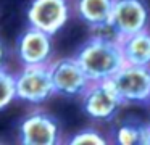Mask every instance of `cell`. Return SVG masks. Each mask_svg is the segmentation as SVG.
Masks as SVG:
<instances>
[{
	"mask_svg": "<svg viewBox=\"0 0 150 145\" xmlns=\"http://www.w3.org/2000/svg\"><path fill=\"white\" fill-rule=\"evenodd\" d=\"M113 0H76V13L92 29L107 24Z\"/></svg>",
	"mask_w": 150,
	"mask_h": 145,
	"instance_id": "obj_11",
	"label": "cell"
},
{
	"mask_svg": "<svg viewBox=\"0 0 150 145\" xmlns=\"http://www.w3.org/2000/svg\"><path fill=\"white\" fill-rule=\"evenodd\" d=\"M108 82L121 98L123 105L147 103L150 97V66L124 63L108 79Z\"/></svg>",
	"mask_w": 150,
	"mask_h": 145,
	"instance_id": "obj_2",
	"label": "cell"
},
{
	"mask_svg": "<svg viewBox=\"0 0 150 145\" xmlns=\"http://www.w3.org/2000/svg\"><path fill=\"white\" fill-rule=\"evenodd\" d=\"M91 82L108 81L124 64L120 40L94 34L74 55Z\"/></svg>",
	"mask_w": 150,
	"mask_h": 145,
	"instance_id": "obj_1",
	"label": "cell"
},
{
	"mask_svg": "<svg viewBox=\"0 0 150 145\" xmlns=\"http://www.w3.org/2000/svg\"><path fill=\"white\" fill-rule=\"evenodd\" d=\"M145 145H150V122H147V132H145Z\"/></svg>",
	"mask_w": 150,
	"mask_h": 145,
	"instance_id": "obj_16",
	"label": "cell"
},
{
	"mask_svg": "<svg viewBox=\"0 0 150 145\" xmlns=\"http://www.w3.org/2000/svg\"><path fill=\"white\" fill-rule=\"evenodd\" d=\"M147 122L124 121L115 132V142L120 145H145Z\"/></svg>",
	"mask_w": 150,
	"mask_h": 145,
	"instance_id": "obj_12",
	"label": "cell"
},
{
	"mask_svg": "<svg viewBox=\"0 0 150 145\" xmlns=\"http://www.w3.org/2000/svg\"><path fill=\"white\" fill-rule=\"evenodd\" d=\"M107 137L94 127H86L73 134L71 139H68V144L73 145H105L107 144Z\"/></svg>",
	"mask_w": 150,
	"mask_h": 145,
	"instance_id": "obj_14",
	"label": "cell"
},
{
	"mask_svg": "<svg viewBox=\"0 0 150 145\" xmlns=\"http://www.w3.org/2000/svg\"><path fill=\"white\" fill-rule=\"evenodd\" d=\"M16 57L21 64H49L53 60V35L28 26L16 39Z\"/></svg>",
	"mask_w": 150,
	"mask_h": 145,
	"instance_id": "obj_8",
	"label": "cell"
},
{
	"mask_svg": "<svg viewBox=\"0 0 150 145\" xmlns=\"http://www.w3.org/2000/svg\"><path fill=\"white\" fill-rule=\"evenodd\" d=\"M7 60H8V50L4 42L0 40V68L7 66Z\"/></svg>",
	"mask_w": 150,
	"mask_h": 145,
	"instance_id": "obj_15",
	"label": "cell"
},
{
	"mask_svg": "<svg viewBox=\"0 0 150 145\" xmlns=\"http://www.w3.org/2000/svg\"><path fill=\"white\" fill-rule=\"evenodd\" d=\"M20 142L23 145L62 144V127L58 119L45 111L28 115L20 124Z\"/></svg>",
	"mask_w": 150,
	"mask_h": 145,
	"instance_id": "obj_9",
	"label": "cell"
},
{
	"mask_svg": "<svg viewBox=\"0 0 150 145\" xmlns=\"http://www.w3.org/2000/svg\"><path fill=\"white\" fill-rule=\"evenodd\" d=\"M120 47L124 63L137 66H150V31L149 28L121 39Z\"/></svg>",
	"mask_w": 150,
	"mask_h": 145,
	"instance_id": "obj_10",
	"label": "cell"
},
{
	"mask_svg": "<svg viewBox=\"0 0 150 145\" xmlns=\"http://www.w3.org/2000/svg\"><path fill=\"white\" fill-rule=\"evenodd\" d=\"M16 100L15 74L5 68H0V111Z\"/></svg>",
	"mask_w": 150,
	"mask_h": 145,
	"instance_id": "obj_13",
	"label": "cell"
},
{
	"mask_svg": "<svg viewBox=\"0 0 150 145\" xmlns=\"http://www.w3.org/2000/svg\"><path fill=\"white\" fill-rule=\"evenodd\" d=\"M50 76L55 95H62L66 98L81 97L89 87L91 81L86 76L84 69L78 63L74 57H63L49 63Z\"/></svg>",
	"mask_w": 150,
	"mask_h": 145,
	"instance_id": "obj_7",
	"label": "cell"
},
{
	"mask_svg": "<svg viewBox=\"0 0 150 145\" xmlns=\"http://www.w3.org/2000/svg\"><path fill=\"white\" fill-rule=\"evenodd\" d=\"M81 97L82 111L87 118L94 121H111L116 118V115L123 106L121 98L116 95L108 81L91 82Z\"/></svg>",
	"mask_w": 150,
	"mask_h": 145,
	"instance_id": "obj_5",
	"label": "cell"
},
{
	"mask_svg": "<svg viewBox=\"0 0 150 145\" xmlns=\"http://www.w3.org/2000/svg\"><path fill=\"white\" fill-rule=\"evenodd\" d=\"M16 98L26 103L40 105L55 95L49 64H23L15 74Z\"/></svg>",
	"mask_w": 150,
	"mask_h": 145,
	"instance_id": "obj_3",
	"label": "cell"
},
{
	"mask_svg": "<svg viewBox=\"0 0 150 145\" xmlns=\"http://www.w3.org/2000/svg\"><path fill=\"white\" fill-rule=\"evenodd\" d=\"M71 6L68 0H33L26 10L28 26L55 35L69 21Z\"/></svg>",
	"mask_w": 150,
	"mask_h": 145,
	"instance_id": "obj_6",
	"label": "cell"
},
{
	"mask_svg": "<svg viewBox=\"0 0 150 145\" xmlns=\"http://www.w3.org/2000/svg\"><path fill=\"white\" fill-rule=\"evenodd\" d=\"M149 102H150V97H149Z\"/></svg>",
	"mask_w": 150,
	"mask_h": 145,
	"instance_id": "obj_17",
	"label": "cell"
},
{
	"mask_svg": "<svg viewBox=\"0 0 150 145\" xmlns=\"http://www.w3.org/2000/svg\"><path fill=\"white\" fill-rule=\"evenodd\" d=\"M150 11L145 0H113L108 24L118 40L149 28Z\"/></svg>",
	"mask_w": 150,
	"mask_h": 145,
	"instance_id": "obj_4",
	"label": "cell"
}]
</instances>
